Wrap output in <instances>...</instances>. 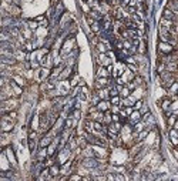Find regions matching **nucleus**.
<instances>
[{"label": "nucleus", "mask_w": 178, "mask_h": 181, "mask_svg": "<svg viewBox=\"0 0 178 181\" xmlns=\"http://www.w3.org/2000/svg\"><path fill=\"white\" fill-rule=\"evenodd\" d=\"M167 7L178 15V0H170V2H168V6H167Z\"/></svg>", "instance_id": "nucleus-20"}, {"label": "nucleus", "mask_w": 178, "mask_h": 181, "mask_svg": "<svg viewBox=\"0 0 178 181\" xmlns=\"http://www.w3.org/2000/svg\"><path fill=\"white\" fill-rule=\"evenodd\" d=\"M143 104H144V103H143V100H140V99H138L137 101H135V104L133 106V108H134V110H140V108L143 107Z\"/></svg>", "instance_id": "nucleus-32"}, {"label": "nucleus", "mask_w": 178, "mask_h": 181, "mask_svg": "<svg viewBox=\"0 0 178 181\" xmlns=\"http://www.w3.org/2000/svg\"><path fill=\"white\" fill-rule=\"evenodd\" d=\"M90 27H91V30H93V33H96V34H98L101 32V23L100 22H97V20H94L91 24H90Z\"/></svg>", "instance_id": "nucleus-18"}, {"label": "nucleus", "mask_w": 178, "mask_h": 181, "mask_svg": "<svg viewBox=\"0 0 178 181\" xmlns=\"http://www.w3.org/2000/svg\"><path fill=\"white\" fill-rule=\"evenodd\" d=\"M110 78L108 77H96V89H103V87H107L110 84Z\"/></svg>", "instance_id": "nucleus-7"}, {"label": "nucleus", "mask_w": 178, "mask_h": 181, "mask_svg": "<svg viewBox=\"0 0 178 181\" xmlns=\"http://www.w3.org/2000/svg\"><path fill=\"white\" fill-rule=\"evenodd\" d=\"M147 134H148V130H143V131L137 133V137H135V140H137V141H143L145 137H147Z\"/></svg>", "instance_id": "nucleus-26"}, {"label": "nucleus", "mask_w": 178, "mask_h": 181, "mask_svg": "<svg viewBox=\"0 0 178 181\" xmlns=\"http://www.w3.org/2000/svg\"><path fill=\"white\" fill-rule=\"evenodd\" d=\"M71 117L76 118V120H78V118L81 117V111H80V108H76V110H73V113H71Z\"/></svg>", "instance_id": "nucleus-30"}, {"label": "nucleus", "mask_w": 178, "mask_h": 181, "mask_svg": "<svg viewBox=\"0 0 178 181\" xmlns=\"http://www.w3.org/2000/svg\"><path fill=\"white\" fill-rule=\"evenodd\" d=\"M71 76V66H67L63 69V71H61V74H60L59 80H67V78Z\"/></svg>", "instance_id": "nucleus-16"}, {"label": "nucleus", "mask_w": 178, "mask_h": 181, "mask_svg": "<svg viewBox=\"0 0 178 181\" xmlns=\"http://www.w3.org/2000/svg\"><path fill=\"white\" fill-rule=\"evenodd\" d=\"M53 140H54V138H53L52 134H46V136L40 140L39 145H40V147H48V145L52 144V141H53Z\"/></svg>", "instance_id": "nucleus-11"}, {"label": "nucleus", "mask_w": 178, "mask_h": 181, "mask_svg": "<svg viewBox=\"0 0 178 181\" xmlns=\"http://www.w3.org/2000/svg\"><path fill=\"white\" fill-rule=\"evenodd\" d=\"M159 76H161V78H163V84L165 86V87H170L172 83H175V78H174V76H172L171 71L164 70L163 73H159Z\"/></svg>", "instance_id": "nucleus-1"}, {"label": "nucleus", "mask_w": 178, "mask_h": 181, "mask_svg": "<svg viewBox=\"0 0 178 181\" xmlns=\"http://www.w3.org/2000/svg\"><path fill=\"white\" fill-rule=\"evenodd\" d=\"M73 44H74V39H67V40L64 41L63 47H61V54L71 53V50H73Z\"/></svg>", "instance_id": "nucleus-5"}, {"label": "nucleus", "mask_w": 178, "mask_h": 181, "mask_svg": "<svg viewBox=\"0 0 178 181\" xmlns=\"http://www.w3.org/2000/svg\"><path fill=\"white\" fill-rule=\"evenodd\" d=\"M110 101H111L113 106H120L121 104V96H111L110 97Z\"/></svg>", "instance_id": "nucleus-25"}, {"label": "nucleus", "mask_w": 178, "mask_h": 181, "mask_svg": "<svg viewBox=\"0 0 178 181\" xmlns=\"http://www.w3.org/2000/svg\"><path fill=\"white\" fill-rule=\"evenodd\" d=\"M3 153L7 155V160L10 161L11 164H13V166H16V164H17V161H16V157H14V153H13L11 147H6V148L3 150Z\"/></svg>", "instance_id": "nucleus-10"}, {"label": "nucleus", "mask_w": 178, "mask_h": 181, "mask_svg": "<svg viewBox=\"0 0 178 181\" xmlns=\"http://www.w3.org/2000/svg\"><path fill=\"white\" fill-rule=\"evenodd\" d=\"M170 140L174 145H178V130H175V128L170 130Z\"/></svg>", "instance_id": "nucleus-17"}, {"label": "nucleus", "mask_w": 178, "mask_h": 181, "mask_svg": "<svg viewBox=\"0 0 178 181\" xmlns=\"http://www.w3.org/2000/svg\"><path fill=\"white\" fill-rule=\"evenodd\" d=\"M130 94H131V90L128 89L127 86H122V87H121V90H120V96H121L122 99H124V97H128Z\"/></svg>", "instance_id": "nucleus-23"}, {"label": "nucleus", "mask_w": 178, "mask_h": 181, "mask_svg": "<svg viewBox=\"0 0 178 181\" xmlns=\"http://www.w3.org/2000/svg\"><path fill=\"white\" fill-rule=\"evenodd\" d=\"M161 107H163V110H164V111H170V107H171V100L165 99V100L163 101V104H161Z\"/></svg>", "instance_id": "nucleus-27"}, {"label": "nucleus", "mask_w": 178, "mask_h": 181, "mask_svg": "<svg viewBox=\"0 0 178 181\" xmlns=\"http://www.w3.org/2000/svg\"><path fill=\"white\" fill-rule=\"evenodd\" d=\"M167 117H168V118H167L168 126H170V127H172V126L175 124V123H177V114H171V113H170V114H168Z\"/></svg>", "instance_id": "nucleus-22"}, {"label": "nucleus", "mask_w": 178, "mask_h": 181, "mask_svg": "<svg viewBox=\"0 0 178 181\" xmlns=\"http://www.w3.org/2000/svg\"><path fill=\"white\" fill-rule=\"evenodd\" d=\"M97 110L100 111H108L111 108V101H108V100H100V103L96 106Z\"/></svg>", "instance_id": "nucleus-9"}, {"label": "nucleus", "mask_w": 178, "mask_h": 181, "mask_svg": "<svg viewBox=\"0 0 178 181\" xmlns=\"http://www.w3.org/2000/svg\"><path fill=\"white\" fill-rule=\"evenodd\" d=\"M40 64L43 67H50L52 66V56L48 54V53H46V54L40 59Z\"/></svg>", "instance_id": "nucleus-15"}, {"label": "nucleus", "mask_w": 178, "mask_h": 181, "mask_svg": "<svg viewBox=\"0 0 178 181\" xmlns=\"http://www.w3.org/2000/svg\"><path fill=\"white\" fill-rule=\"evenodd\" d=\"M52 71L48 70V67H41L40 69V80H44V78L50 77Z\"/></svg>", "instance_id": "nucleus-19"}, {"label": "nucleus", "mask_w": 178, "mask_h": 181, "mask_svg": "<svg viewBox=\"0 0 178 181\" xmlns=\"http://www.w3.org/2000/svg\"><path fill=\"white\" fill-rule=\"evenodd\" d=\"M10 87H11V93H13L14 96H20V94H22V86H19L14 80L10 82Z\"/></svg>", "instance_id": "nucleus-14"}, {"label": "nucleus", "mask_w": 178, "mask_h": 181, "mask_svg": "<svg viewBox=\"0 0 178 181\" xmlns=\"http://www.w3.org/2000/svg\"><path fill=\"white\" fill-rule=\"evenodd\" d=\"M158 52L161 53V54H170V53L174 52V46L170 44V43H165V41H159Z\"/></svg>", "instance_id": "nucleus-3"}, {"label": "nucleus", "mask_w": 178, "mask_h": 181, "mask_svg": "<svg viewBox=\"0 0 178 181\" xmlns=\"http://www.w3.org/2000/svg\"><path fill=\"white\" fill-rule=\"evenodd\" d=\"M114 180H124V177H122V175H120V174H115Z\"/></svg>", "instance_id": "nucleus-36"}, {"label": "nucleus", "mask_w": 178, "mask_h": 181, "mask_svg": "<svg viewBox=\"0 0 178 181\" xmlns=\"http://www.w3.org/2000/svg\"><path fill=\"white\" fill-rule=\"evenodd\" d=\"M100 100H101L100 96L96 93V94H93V97H91V104H93V106H97V104L100 103Z\"/></svg>", "instance_id": "nucleus-29"}, {"label": "nucleus", "mask_w": 178, "mask_h": 181, "mask_svg": "<svg viewBox=\"0 0 178 181\" xmlns=\"http://www.w3.org/2000/svg\"><path fill=\"white\" fill-rule=\"evenodd\" d=\"M37 126H39V117H36L31 123V130H37Z\"/></svg>", "instance_id": "nucleus-34"}, {"label": "nucleus", "mask_w": 178, "mask_h": 181, "mask_svg": "<svg viewBox=\"0 0 178 181\" xmlns=\"http://www.w3.org/2000/svg\"><path fill=\"white\" fill-rule=\"evenodd\" d=\"M97 63H98V66L107 67V66H110L113 61H111V57H110L107 53H100V54L97 56Z\"/></svg>", "instance_id": "nucleus-2"}, {"label": "nucleus", "mask_w": 178, "mask_h": 181, "mask_svg": "<svg viewBox=\"0 0 178 181\" xmlns=\"http://www.w3.org/2000/svg\"><path fill=\"white\" fill-rule=\"evenodd\" d=\"M97 94L100 96L101 100H108L110 99V89H107V87H103V89H98L97 90Z\"/></svg>", "instance_id": "nucleus-13"}, {"label": "nucleus", "mask_w": 178, "mask_h": 181, "mask_svg": "<svg viewBox=\"0 0 178 181\" xmlns=\"http://www.w3.org/2000/svg\"><path fill=\"white\" fill-rule=\"evenodd\" d=\"M83 166L87 167V168H96L98 166V161L96 160V157H85L83 160Z\"/></svg>", "instance_id": "nucleus-6"}, {"label": "nucleus", "mask_w": 178, "mask_h": 181, "mask_svg": "<svg viewBox=\"0 0 178 181\" xmlns=\"http://www.w3.org/2000/svg\"><path fill=\"white\" fill-rule=\"evenodd\" d=\"M163 17H164V19H168V20H171V22H175V23L178 22V15H177V13H174L172 10H170L168 7L164 10Z\"/></svg>", "instance_id": "nucleus-8"}, {"label": "nucleus", "mask_w": 178, "mask_h": 181, "mask_svg": "<svg viewBox=\"0 0 178 181\" xmlns=\"http://www.w3.org/2000/svg\"><path fill=\"white\" fill-rule=\"evenodd\" d=\"M16 57H17L19 60L26 59V53H24V52H22V50H19V52H17V56H16Z\"/></svg>", "instance_id": "nucleus-33"}, {"label": "nucleus", "mask_w": 178, "mask_h": 181, "mask_svg": "<svg viewBox=\"0 0 178 181\" xmlns=\"http://www.w3.org/2000/svg\"><path fill=\"white\" fill-rule=\"evenodd\" d=\"M70 180H81V175H70Z\"/></svg>", "instance_id": "nucleus-35"}, {"label": "nucleus", "mask_w": 178, "mask_h": 181, "mask_svg": "<svg viewBox=\"0 0 178 181\" xmlns=\"http://www.w3.org/2000/svg\"><path fill=\"white\" fill-rule=\"evenodd\" d=\"M29 148L31 153L36 151V148H37V141H36V138H29Z\"/></svg>", "instance_id": "nucleus-24"}, {"label": "nucleus", "mask_w": 178, "mask_h": 181, "mask_svg": "<svg viewBox=\"0 0 178 181\" xmlns=\"http://www.w3.org/2000/svg\"><path fill=\"white\" fill-rule=\"evenodd\" d=\"M141 120H143V114H141V111H140V110H134L133 113L128 116V121H130L133 126L135 124V123L141 121Z\"/></svg>", "instance_id": "nucleus-4"}, {"label": "nucleus", "mask_w": 178, "mask_h": 181, "mask_svg": "<svg viewBox=\"0 0 178 181\" xmlns=\"http://www.w3.org/2000/svg\"><path fill=\"white\" fill-rule=\"evenodd\" d=\"M27 26H29L30 30H36L40 24H39V22H36V20H30V22H27Z\"/></svg>", "instance_id": "nucleus-28"}, {"label": "nucleus", "mask_w": 178, "mask_h": 181, "mask_svg": "<svg viewBox=\"0 0 178 181\" xmlns=\"http://www.w3.org/2000/svg\"><path fill=\"white\" fill-rule=\"evenodd\" d=\"M110 74H111V73L108 71L107 67L98 66V69H97V73H96V77H108Z\"/></svg>", "instance_id": "nucleus-12"}, {"label": "nucleus", "mask_w": 178, "mask_h": 181, "mask_svg": "<svg viewBox=\"0 0 178 181\" xmlns=\"http://www.w3.org/2000/svg\"><path fill=\"white\" fill-rule=\"evenodd\" d=\"M48 170H50V175H52V177H57L60 173V167L57 166V164H53V166H50Z\"/></svg>", "instance_id": "nucleus-21"}, {"label": "nucleus", "mask_w": 178, "mask_h": 181, "mask_svg": "<svg viewBox=\"0 0 178 181\" xmlns=\"http://www.w3.org/2000/svg\"><path fill=\"white\" fill-rule=\"evenodd\" d=\"M13 80H14L16 83H17V84L19 86H24V80H23V77H20V76H14V77H13Z\"/></svg>", "instance_id": "nucleus-31"}]
</instances>
